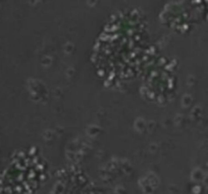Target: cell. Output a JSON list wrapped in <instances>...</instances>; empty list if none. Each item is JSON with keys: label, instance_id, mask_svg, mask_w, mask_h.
Segmentation results:
<instances>
[]
</instances>
